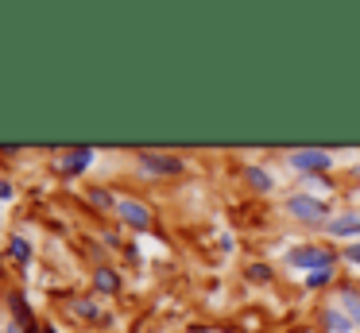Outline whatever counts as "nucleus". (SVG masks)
<instances>
[{
  "mask_svg": "<svg viewBox=\"0 0 360 333\" xmlns=\"http://www.w3.org/2000/svg\"><path fill=\"white\" fill-rule=\"evenodd\" d=\"M287 209L298 217V221H310V225H321L329 213V206L321 198H310V194H295V198L287 201Z\"/></svg>",
  "mask_w": 360,
  "mask_h": 333,
  "instance_id": "obj_1",
  "label": "nucleus"
},
{
  "mask_svg": "<svg viewBox=\"0 0 360 333\" xmlns=\"http://www.w3.org/2000/svg\"><path fill=\"white\" fill-rule=\"evenodd\" d=\"M329 283V271H314L310 279H306V287H326Z\"/></svg>",
  "mask_w": 360,
  "mask_h": 333,
  "instance_id": "obj_16",
  "label": "nucleus"
},
{
  "mask_svg": "<svg viewBox=\"0 0 360 333\" xmlns=\"http://www.w3.org/2000/svg\"><path fill=\"white\" fill-rule=\"evenodd\" d=\"M140 167H143V170H151V175H179V170H182V159H179V155L143 151V155H140Z\"/></svg>",
  "mask_w": 360,
  "mask_h": 333,
  "instance_id": "obj_4",
  "label": "nucleus"
},
{
  "mask_svg": "<svg viewBox=\"0 0 360 333\" xmlns=\"http://www.w3.org/2000/svg\"><path fill=\"white\" fill-rule=\"evenodd\" d=\"M244 178H248L256 190H271V175H267V170H259V167H248V170H244Z\"/></svg>",
  "mask_w": 360,
  "mask_h": 333,
  "instance_id": "obj_14",
  "label": "nucleus"
},
{
  "mask_svg": "<svg viewBox=\"0 0 360 333\" xmlns=\"http://www.w3.org/2000/svg\"><path fill=\"white\" fill-rule=\"evenodd\" d=\"M70 310L78 318H86V322H97V318H101V310H97L94 299H70Z\"/></svg>",
  "mask_w": 360,
  "mask_h": 333,
  "instance_id": "obj_11",
  "label": "nucleus"
},
{
  "mask_svg": "<svg viewBox=\"0 0 360 333\" xmlns=\"http://www.w3.org/2000/svg\"><path fill=\"white\" fill-rule=\"evenodd\" d=\"M89 198H94V206H101V209H109V206H112V198H109L105 190H94Z\"/></svg>",
  "mask_w": 360,
  "mask_h": 333,
  "instance_id": "obj_17",
  "label": "nucleus"
},
{
  "mask_svg": "<svg viewBox=\"0 0 360 333\" xmlns=\"http://www.w3.org/2000/svg\"><path fill=\"white\" fill-rule=\"evenodd\" d=\"M117 213H120V221L124 225H132V229H151V209L148 206H140V201H132V198H124V201H117Z\"/></svg>",
  "mask_w": 360,
  "mask_h": 333,
  "instance_id": "obj_3",
  "label": "nucleus"
},
{
  "mask_svg": "<svg viewBox=\"0 0 360 333\" xmlns=\"http://www.w3.org/2000/svg\"><path fill=\"white\" fill-rule=\"evenodd\" d=\"M326 232L329 237H356L360 232V217L356 213H341L333 221H326Z\"/></svg>",
  "mask_w": 360,
  "mask_h": 333,
  "instance_id": "obj_7",
  "label": "nucleus"
},
{
  "mask_svg": "<svg viewBox=\"0 0 360 333\" xmlns=\"http://www.w3.org/2000/svg\"><path fill=\"white\" fill-rule=\"evenodd\" d=\"M94 287H97V291H105V294H117V287H120L117 271H112V268H97L94 271Z\"/></svg>",
  "mask_w": 360,
  "mask_h": 333,
  "instance_id": "obj_9",
  "label": "nucleus"
},
{
  "mask_svg": "<svg viewBox=\"0 0 360 333\" xmlns=\"http://www.w3.org/2000/svg\"><path fill=\"white\" fill-rule=\"evenodd\" d=\"M341 302H345V310H349V322L360 325V291L345 287V291H341Z\"/></svg>",
  "mask_w": 360,
  "mask_h": 333,
  "instance_id": "obj_12",
  "label": "nucleus"
},
{
  "mask_svg": "<svg viewBox=\"0 0 360 333\" xmlns=\"http://www.w3.org/2000/svg\"><path fill=\"white\" fill-rule=\"evenodd\" d=\"M0 198H12V186L4 182V178H0Z\"/></svg>",
  "mask_w": 360,
  "mask_h": 333,
  "instance_id": "obj_19",
  "label": "nucleus"
},
{
  "mask_svg": "<svg viewBox=\"0 0 360 333\" xmlns=\"http://www.w3.org/2000/svg\"><path fill=\"white\" fill-rule=\"evenodd\" d=\"M8 252H12V260H16L20 268H27V263H32V244H27L24 237H12L8 240Z\"/></svg>",
  "mask_w": 360,
  "mask_h": 333,
  "instance_id": "obj_10",
  "label": "nucleus"
},
{
  "mask_svg": "<svg viewBox=\"0 0 360 333\" xmlns=\"http://www.w3.org/2000/svg\"><path fill=\"white\" fill-rule=\"evenodd\" d=\"M345 260H349V263H360V244H349V248H345Z\"/></svg>",
  "mask_w": 360,
  "mask_h": 333,
  "instance_id": "obj_18",
  "label": "nucleus"
},
{
  "mask_svg": "<svg viewBox=\"0 0 360 333\" xmlns=\"http://www.w3.org/2000/svg\"><path fill=\"white\" fill-rule=\"evenodd\" d=\"M248 279H264V283H267V279H271V268H267V263H252Z\"/></svg>",
  "mask_w": 360,
  "mask_h": 333,
  "instance_id": "obj_15",
  "label": "nucleus"
},
{
  "mask_svg": "<svg viewBox=\"0 0 360 333\" xmlns=\"http://www.w3.org/2000/svg\"><path fill=\"white\" fill-rule=\"evenodd\" d=\"M326 325H329L333 333H352V322L341 314V310H326Z\"/></svg>",
  "mask_w": 360,
  "mask_h": 333,
  "instance_id": "obj_13",
  "label": "nucleus"
},
{
  "mask_svg": "<svg viewBox=\"0 0 360 333\" xmlns=\"http://www.w3.org/2000/svg\"><path fill=\"white\" fill-rule=\"evenodd\" d=\"M337 252H329V248H298V252H290V268H306L314 275V271H329V263H333Z\"/></svg>",
  "mask_w": 360,
  "mask_h": 333,
  "instance_id": "obj_2",
  "label": "nucleus"
},
{
  "mask_svg": "<svg viewBox=\"0 0 360 333\" xmlns=\"http://www.w3.org/2000/svg\"><path fill=\"white\" fill-rule=\"evenodd\" d=\"M89 159H94V151H89V147H78V151H66L63 159H58V167H63L66 175H78V170L89 167Z\"/></svg>",
  "mask_w": 360,
  "mask_h": 333,
  "instance_id": "obj_8",
  "label": "nucleus"
},
{
  "mask_svg": "<svg viewBox=\"0 0 360 333\" xmlns=\"http://www.w3.org/2000/svg\"><path fill=\"white\" fill-rule=\"evenodd\" d=\"M39 333H55V325H47V322H43V329Z\"/></svg>",
  "mask_w": 360,
  "mask_h": 333,
  "instance_id": "obj_20",
  "label": "nucleus"
},
{
  "mask_svg": "<svg viewBox=\"0 0 360 333\" xmlns=\"http://www.w3.org/2000/svg\"><path fill=\"white\" fill-rule=\"evenodd\" d=\"M329 155L326 151H318V147H306V151H295L290 155V167H298V170H306V175H314V170H329Z\"/></svg>",
  "mask_w": 360,
  "mask_h": 333,
  "instance_id": "obj_5",
  "label": "nucleus"
},
{
  "mask_svg": "<svg viewBox=\"0 0 360 333\" xmlns=\"http://www.w3.org/2000/svg\"><path fill=\"white\" fill-rule=\"evenodd\" d=\"M8 306H12V314H16V322L24 325L27 333H39V329H43V325L35 322L32 306H27V299H24V294H20V291H12V294H8Z\"/></svg>",
  "mask_w": 360,
  "mask_h": 333,
  "instance_id": "obj_6",
  "label": "nucleus"
}]
</instances>
